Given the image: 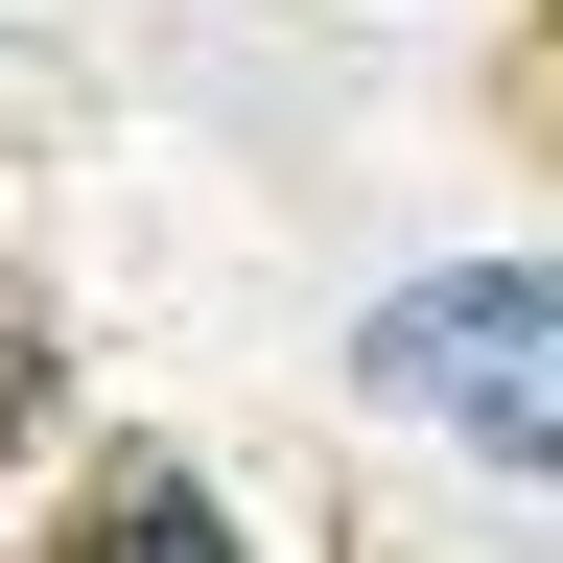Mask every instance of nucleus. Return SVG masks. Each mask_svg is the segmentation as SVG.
I'll list each match as a JSON object with an SVG mask.
<instances>
[{"instance_id":"f257e3e1","label":"nucleus","mask_w":563,"mask_h":563,"mask_svg":"<svg viewBox=\"0 0 563 563\" xmlns=\"http://www.w3.org/2000/svg\"><path fill=\"white\" fill-rule=\"evenodd\" d=\"M376 376H399L422 422H470L493 470H563V282H517V258L399 282V306H376Z\"/></svg>"}]
</instances>
